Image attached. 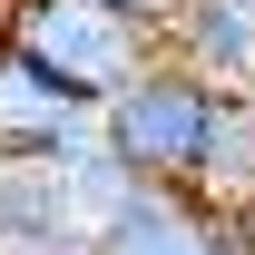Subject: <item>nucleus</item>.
I'll return each mask as SVG.
<instances>
[{"label": "nucleus", "mask_w": 255, "mask_h": 255, "mask_svg": "<svg viewBox=\"0 0 255 255\" xmlns=\"http://www.w3.org/2000/svg\"><path fill=\"white\" fill-rule=\"evenodd\" d=\"M0 49L30 59L39 79L59 98H79L89 118L137 69H157V30L128 20V10H108V0H0Z\"/></svg>", "instance_id": "obj_1"}, {"label": "nucleus", "mask_w": 255, "mask_h": 255, "mask_svg": "<svg viewBox=\"0 0 255 255\" xmlns=\"http://www.w3.org/2000/svg\"><path fill=\"white\" fill-rule=\"evenodd\" d=\"M206 118H216V89L157 59V69H137V79L98 108V147H108L137 187H196Z\"/></svg>", "instance_id": "obj_2"}, {"label": "nucleus", "mask_w": 255, "mask_h": 255, "mask_svg": "<svg viewBox=\"0 0 255 255\" xmlns=\"http://www.w3.org/2000/svg\"><path fill=\"white\" fill-rule=\"evenodd\" d=\"M89 137H98V118L79 98H59L30 59L0 49V167H69Z\"/></svg>", "instance_id": "obj_3"}, {"label": "nucleus", "mask_w": 255, "mask_h": 255, "mask_svg": "<svg viewBox=\"0 0 255 255\" xmlns=\"http://www.w3.org/2000/svg\"><path fill=\"white\" fill-rule=\"evenodd\" d=\"M157 59L206 79L216 98L255 89V0H177L157 20Z\"/></svg>", "instance_id": "obj_4"}, {"label": "nucleus", "mask_w": 255, "mask_h": 255, "mask_svg": "<svg viewBox=\"0 0 255 255\" xmlns=\"http://www.w3.org/2000/svg\"><path fill=\"white\" fill-rule=\"evenodd\" d=\"M98 255H236V226H226V206L187 187H137L128 216L98 236Z\"/></svg>", "instance_id": "obj_5"}, {"label": "nucleus", "mask_w": 255, "mask_h": 255, "mask_svg": "<svg viewBox=\"0 0 255 255\" xmlns=\"http://www.w3.org/2000/svg\"><path fill=\"white\" fill-rule=\"evenodd\" d=\"M0 255H98L59 167H0Z\"/></svg>", "instance_id": "obj_6"}, {"label": "nucleus", "mask_w": 255, "mask_h": 255, "mask_svg": "<svg viewBox=\"0 0 255 255\" xmlns=\"http://www.w3.org/2000/svg\"><path fill=\"white\" fill-rule=\"evenodd\" d=\"M187 196H206V206H246L255 196V89H236V98H216V118H206V157H196V187Z\"/></svg>", "instance_id": "obj_7"}, {"label": "nucleus", "mask_w": 255, "mask_h": 255, "mask_svg": "<svg viewBox=\"0 0 255 255\" xmlns=\"http://www.w3.org/2000/svg\"><path fill=\"white\" fill-rule=\"evenodd\" d=\"M59 187H69V206H79V226H89V236H108V226L128 216V196H137V177H128V167L89 137V147L59 167Z\"/></svg>", "instance_id": "obj_8"}, {"label": "nucleus", "mask_w": 255, "mask_h": 255, "mask_svg": "<svg viewBox=\"0 0 255 255\" xmlns=\"http://www.w3.org/2000/svg\"><path fill=\"white\" fill-rule=\"evenodd\" d=\"M108 10H128V20H147V30H157V20L177 10V0H108Z\"/></svg>", "instance_id": "obj_9"}, {"label": "nucleus", "mask_w": 255, "mask_h": 255, "mask_svg": "<svg viewBox=\"0 0 255 255\" xmlns=\"http://www.w3.org/2000/svg\"><path fill=\"white\" fill-rule=\"evenodd\" d=\"M226 226H236V255H255V196H246V206H236Z\"/></svg>", "instance_id": "obj_10"}]
</instances>
